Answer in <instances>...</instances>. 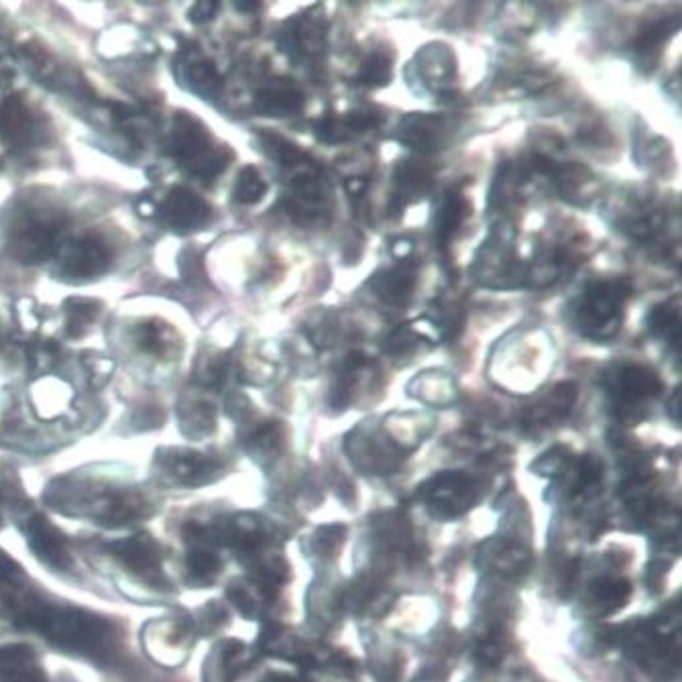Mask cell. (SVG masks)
<instances>
[{"mask_svg":"<svg viewBox=\"0 0 682 682\" xmlns=\"http://www.w3.org/2000/svg\"><path fill=\"white\" fill-rule=\"evenodd\" d=\"M239 11H255V9H259V2H237L235 4Z\"/></svg>","mask_w":682,"mask_h":682,"instance_id":"obj_32","label":"cell"},{"mask_svg":"<svg viewBox=\"0 0 682 682\" xmlns=\"http://www.w3.org/2000/svg\"><path fill=\"white\" fill-rule=\"evenodd\" d=\"M443 135V119L436 115H409L399 125V141L418 151H432L438 147Z\"/></svg>","mask_w":682,"mask_h":682,"instance_id":"obj_14","label":"cell"},{"mask_svg":"<svg viewBox=\"0 0 682 682\" xmlns=\"http://www.w3.org/2000/svg\"><path fill=\"white\" fill-rule=\"evenodd\" d=\"M0 137L12 145L33 139V117L21 98H7L0 107Z\"/></svg>","mask_w":682,"mask_h":682,"instance_id":"obj_15","label":"cell"},{"mask_svg":"<svg viewBox=\"0 0 682 682\" xmlns=\"http://www.w3.org/2000/svg\"><path fill=\"white\" fill-rule=\"evenodd\" d=\"M345 188H347V192L350 196H363V194L367 192V188H369V180L367 178H347L345 180Z\"/></svg>","mask_w":682,"mask_h":682,"instance_id":"obj_29","label":"cell"},{"mask_svg":"<svg viewBox=\"0 0 682 682\" xmlns=\"http://www.w3.org/2000/svg\"><path fill=\"white\" fill-rule=\"evenodd\" d=\"M306 107V97L298 86L291 85L286 78L276 80L274 85L265 86L255 97V110L264 117L286 119L298 115Z\"/></svg>","mask_w":682,"mask_h":682,"instance_id":"obj_10","label":"cell"},{"mask_svg":"<svg viewBox=\"0 0 682 682\" xmlns=\"http://www.w3.org/2000/svg\"><path fill=\"white\" fill-rule=\"evenodd\" d=\"M650 335L659 336L672 345L676 357L681 355V308L679 299H669L654 306L648 314Z\"/></svg>","mask_w":682,"mask_h":682,"instance_id":"obj_16","label":"cell"},{"mask_svg":"<svg viewBox=\"0 0 682 682\" xmlns=\"http://www.w3.org/2000/svg\"><path fill=\"white\" fill-rule=\"evenodd\" d=\"M166 326L157 323H145L139 328V345L147 350V353H154V355H164L166 348H168V340L164 335Z\"/></svg>","mask_w":682,"mask_h":682,"instance_id":"obj_27","label":"cell"},{"mask_svg":"<svg viewBox=\"0 0 682 682\" xmlns=\"http://www.w3.org/2000/svg\"><path fill=\"white\" fill-rule=\"evenodd\" d=\"M679 404H681V389H676V392H674V395H672L671 399V407L672 409H674L672 418H674V422H676V424L681 422V406H679ZM671 407H669V409H671Z\"/></svg>","mask_w":682,"mask_h":682,"instance_id":"obj_30","label":"cell"},{"mask_svg":"<svg viewBox=\"0 0 682 682\" xmlns=\"http://www.w3.org/2000/svg\"><path fill=\"white\" fill-rule=\"evenodd\" d=\"M679 29V19H660L648 24L640 36L635 37L634 56L640 72L650 73L656 70L664 43Z\"/></svg>","mask_w":682,"mask_h":682,"instance_id":"obj_12","label":"cell"},{"mask_svg":"<svg viewBox=\"0 0 682 682\" xmlns=\"http://www.w3.org/2000/svg\"><path fill=\"white\" fill-rule=\"evenodd\" d=\"M424 493L431 503H443V512L448 505H463L471 500V481L461 473H444L424 487Z\"/></svg>","mask_w":682,"mask_h":682,"instance_id":"obj_19","label":"cell"},{"mask_svg":"<svg viewBox=\"0 0 682 682\" xmlns=\"http://www.w3.org/2000/svg\"><path fill=\"white\" fill-rule=\"evenodd\" d=\"M605 387L617 418L637 424L646 416V407L662 392L659 375L644 365H620L605 373Z\"/></svg>","mask_w":682,"mask_h":682,"instance_id":"obj_4","label":"cell"},{"mask_svg":"<svg viewBox=\"0 0 682 682\" xmlns=\"http://www.w3.org/2000/svg\"><path fill=\"white\" fill-rule=\"evenodd\" d=\"M468 210H471V204L458 186L444 194L443 202L436 212V240L443 249L446 245H451L456 230L465 223Z\"/></svg>","mask_w":682,"mask_h":682,"instance_id":"obj_13","label":"cell"},{"mask_svg":"<svg viewBox=\"0 0 682 682\" xmlns=\"http://www.w3.org/2000/svg\"><path fill=\"white\" fill-rule=\"evenodd\" d=\"M394 186V208L402 210L406 204L416 202L428 194L432 169L416 159H404L395 168Z\"/></svg>","mask_w":682,"mask_h":682,"instance_id":"obj_11","label":"cell"},{"mask_svg":"<svg viewBox=\"0 0 682 682\" xmlns=\"http://www.w3.org/2000/svg\"><path fill=\"white\" fill-rule=\"evenodd\" d=\"M259 144H261L265 156L269 157L277 166H281V168L298 171V169L308 168V166L314 164L310 157L306 156V151L299 149L298 145L291 144L286 137L276 135V132H259Z\"/></svg>","mask_w":682,"mask_h":682,"instance_id":"obj_18","label":"cell"},{"mask_svg":"<svg viewBox=\"0 0 682 682\" xmlns=\"http://www.w3.org/2000/svg\"><path fill=\"white\" fill-rule=\"evenodd\" d=\"M576 399V385L571 382L556 385L551 394L546 395L540 404L530 409V422L534 424H552L556 419H563Z\"/></svg>","mask_w":682,"mask_h":682,"instance_id":"obj_17","label":"cell"},{"mask_svg":"<svg viewBox=\"0 0 682 682\" xmlns=\"http://www.w3.org/2000/svg\"><path fill=\"white\" fill-rule=\"evenodd\" d=\"M419 335L412 326H397L385 338L384 350L387 355H409L418 345Z\"/></svg>","mask_w":682,"mask_h":682,"instance_id":"obj_26","label":"cell"},{"mask_svg":"<svg viewBox=\"0 0 682 682\" xmlns=\"http://www.w3.org/2000/svg\"><path fill=\"white\" fill-rule=\"evenodd\" d=\"M286 210L298 225H316L326 220L330 212V188L316 164L298 169L294 180L289 181Z\"/></svg>","mask_w":682,"mask_h":682,"instance_id":"obj_5","label":"cell"},{"mask_svg":"<svg viewBox=\"0 0 682 682\" xmlns=\"http://www.w3.org/2000/svg\"><path fill=\"white\" fill-rule=\"evenodd\" d=\"M186 82L190 86V90L202 98H218L223 95V76L218 73L212 61L192 60L186 66Z\"/></svg>","mask_w":682,"mask_h":682,"instance_id":"obj_20","label":"cell"},{"mask_svg":"<svg viewBox=\"0 0 682 682\" xmlns=\"http://www.w3.org/2000/svg\"><path fill=\"white\" fill-rule=\"evenodd\" d=\"M212 218L208 202L188 188H174L164 204V220L180 235H190L206 227Z\"/></svg>","mask_w":682,"mask_h":682,"instance_id":"obj_7","label":"cell"},{"mask_svg":"<svg viewBox=\"0 0 682 682\" xmlns=\"http://www.w3.org/2000/svg\"><path fill=\"white\" fill-rule=\"evenodd\" d=\"M63 310L68 314V335L80 336L85 326L95 323L100 304L97 299L70 298L63 304Z\"/></svg>","mask_w":682,"mask_h":682,"instance_id":"obj_23","label":"cell"},{"mask_svg":"<svg viewBox=\"0 0 682 682\" xmlns=\"http://www.w3.org/2000/svg\"><path fill=\"white\" fill-rule=\"evenodd\" d=\"M137 210H139L141 216H151L156 212V206H154L151 200H144V202L137 204Z\"/></svg>","mask_w":682,"mask_h":682,"instance_id":"obj_31","label":"cell"},{"mask_svg":"<svg viewBox=\"0 0 682 682\" xmlns=\"http://www.w3.org/2000/svg\"><path fill=\"white\" fill-rule=\"evenodd\" d=\"M61 230V216L33 208L12 223L7 247L12 259L19 264H43L60 251Z\"/></svg>","mask_w":682,"mask_h":682,"instance_id":"obj_3","label":"cell"},{"mask_svg":"<svg viewBox=\"0 0 682 682\" xmlns=\"http://www.w3.org/2000/svg\"><path fill=\"white\" fill-rule=\"evenodd\" d=\"M416 279H418V265L409 259H402V264L373 274L369 286L373 288V294L384 299L385 304L402 308L412 296Z\"/></svg>","mask_w":682,"mask_h":682,"instance_id":"obj_9","label":"cell"},{"mask_svg":"<svg viewBox=\"0 0 682 682\" xmlns=\"http://www.w3.org/2000/svg\"><path fill=\"white\" fill-rule=\"evenodd\" d=\"M168 467L169 473H174L176 477H180L181 481H192L194 483V481L198 480L200 475H204L210 468V463L204 461L202 456H186L178 453L176 456H169Z\"/></svg>","mask_w":682,"mask_h":682,"instance_id":"obj_25","label":"cell"},{"mask_svg":"<svg viewBox=\"0 0 682 682\" xmlns=\"http://www.w3.org/2000/svg\"><path fill=\"white\" fill-rule=\"evenodd\" d=\"M279 46L296 60L320 56L326 48V27L314 12H306L289 21L279 36Z\"/></svg>","mask_w":682,"mask_h":682,"instance_id":"obj_8","label":"cell"},{"mask_svg":"<svg viewBox=\"0 0 682 682\" xmlns=\"http://www.w3.org/2000/svg\"><path fill=\"white\" fill-rule=\"evenodd\" d=\"M112 264V251L97 237L76 239L61 253V274L70 281H90Z\"/></svg>","mask_w":682,"mask_h":682,"instance_id":"obj_6","label":"cell"},{"mask_svg":"<svg viewBox=\"0 0 682 682\" xmlns=\"http://www.w3.org/2000/svg\"><path fill=\"white\" fill-rule=\"evenodd\" d=\"M169 151L181 168L202 180H215L218 174L225 171L230 159L227 149L215 147L208 129L188 112H178L174 117Z\"/></svg>","mask_w":682,"mask_h":682,"instance_id":"obj_2","label":"cell"},{"mask_svg":"<svg viewBox=\"0 0 682 682\" xmlns=\"http://www.w3.org/2000/svg\"><path fill=\"white\" fill-rule=\"evenodd\" d=\"M394 73L392 58L385 51H373L367 60L360 63L357 82L367 88H384L389 85Z\"/></svg>","mask_w":682,"mask_h":682,"instance_id":"obj_21","label":"cell"},{"mask_svg":"<svg viewBox=\"0 0 682 682\" xmlns=\"http://www.w3.org/2000/svg\"><path fill=\"white\" fill-rule=\"evenodd\" d=\"M314 137L324 145L345 144L348 139H353L355 135L348 129L347 119L336 117V115H324L323 119L314 122Z\"/></svg>","mask_w":682,"mask_h":682,"instance_id":"obj_24","label":"cell"},{"mask_svg":"<svg viewBox=\"0 0 682 682\" xmlns=\"http://www.w3.org/2000/svg\"><path fill=\"white\" fill-rule=\"evenodd\" d=\"M218 2H212V0H204V2H196L192 9H190V21L196 24L208 23V21H212L216 17V11H218Z\"/></svg>","mask_w":682,"mask_h":682,"instance_id":"obj_28","label":"cell"},{"mask_svg":"<svg viewBox=\"0 0 682 682\" xmlns=\"http://www.w3.org/2000/svg\"><path fill=\"white\" fill-rule=\"evenodd\" d=\"M634 296V281L630 277L599 279L586 286L575 306L579 333L605 343L620 333L625 304Z\"/></svg>","mask_w":682,"mask_h":682,"instance_id":"obj_1","label":"cell"},{"mask_svg":"<svg viewBox=\"0 0 682 682\" xmlns=\"http://www.w3.org/2000/svg\"><path fill=\"white\" fill-rule=\"evenodd\" d=\"M267 194V184H265L261 171L253 166H247L239 171V178L235 184V200L245 206L261 202Z\"/></svg>","mask_w":682,"mask_h":682,"instance_id":"obj_22","label":"cell"}]
</instances>
